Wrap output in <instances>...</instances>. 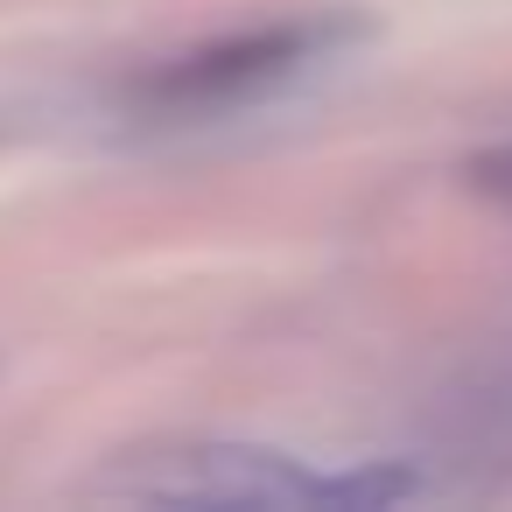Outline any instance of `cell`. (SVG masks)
<instances>
[{
	"instance_id": "3",
	"label": "cell",
	"mask_w": 512,
	"mask_h": 512,
	"mask_svg": "<svg viewBox=\"0 0 512 512\" xmlns=\"http://www.w3.org/2000/svg\"><path fill=\"white\" fill-rule=\"evenodd\" d=\"M477 183H484V190H498V197H512V148L484 155V162H477Z\"/></svg>"
},
{
	"instance_id": "1",
	"label": "cell",
	"mask_w": 512,
	"mask_h": 512,
	"mask_svg": "<svg viewBox=\"0 0 512 512\" xmlns=\"http://www.w3.org/2000/svg\"><path fill=\"white\" fill-rule=\"evenodd\" d=\"M414 491L421 477L393 463L323 470L260 442H155L92 477V498L120 505H393Z\"/></svg>"
},
{
	"instance_id": "2",
	"label": "cell",
	"mask_w": 512,
	"mask_h": 512,
	"mask_svg": "<svg viewBox=\"0 0 512 512\" xmlns=\"http://www.w3.org/2000/svg\"><path fill=\"white\" fill-rule=\"evenodd\" d=\"M351 36H358V22H344V15H302V22H274V29H239V36H218V43H204L190 57H169L162 71L134 78L127 99L148 120L239 113L253 99L288 92L316 64H330Z\"/></svg>"
}]
</instances>
